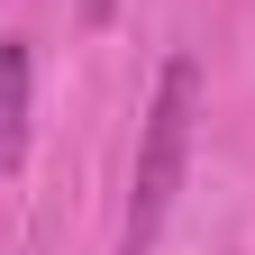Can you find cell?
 I'll use <instances>...</instances> for the list:
<instances>
[{
  "instance_id": "1",
  "label": "cell",
  "mask_w": 255,
  "mask_h": 255,
  "mask_svg": "<svg viewBox=\"0 0 255 255\" xmlns=\"http://www.w3.org/2000/svg\"><path fill=\"white\" fill-rule=\"evenodd\" d=\"M191 119H201V64L173 55L164 73H155V101H146V128H137L119 255H155V237H164V219H173V191H182V164H191Z\"/></svg>"
},
{
  "instance_id": "2",
  "label": "cell",
  "mask_w": 255,
  "mask_h": 255,
  "mask_svg": "<svg viewBox=\"0 0 255 255\" xmlns=\"http://www.w3.org/2000/svg\"><path fill=\"white\" fill-rule=\"evenodd\" d=\"M27 91H37V55L27 37H0V173L27 164Z\"/></svg>"
}]
</instances>
